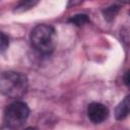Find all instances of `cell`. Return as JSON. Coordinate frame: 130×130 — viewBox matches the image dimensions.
Listing matches in <instances>:
<instances>
[{"label": "cell", "mask_w": 130, "mask_h": 130, "mask_svg": "<svg viewBox=\"0 0 130 130\" xmlns=\"http://www.w3.org/2000/svg\"><path fill=\"white\" fill-rule=\"evenodd\" d=\"M68 21L74 25L80 26V25H83L84 23H86L88 21V17L86 14H76V15L70 17L68 19Z\"/></svg>", "instance_id": "obj_6"}, {"label": "cell", "mask_w": 130, "mask_h": 130, "mask_svg": "<svg viewBox=\"0 0 130 130\" xmlns=\"http://www.w3.org/2000/svg\"><path fill=\"white\" fill-rule=\"evenodd\" d=\"M29 109L22 102H15L9 105L4 112V125L10 130L19 129L26 121Z\"/></svg>", "instance_id": "obj_3"}, {"label": "cell", "mask_w": 130, "mask_h": 130, "mask_svg": "<svg viewBox=\"0 0 130 130\" xmlns=\"http://www.w3.org/2000/svg\"><path fill=\"white\" fill-rule=\"evenodd\" d=\"M30 42L37 52L43 55H49L54 51L57 44L56 30L48 24H39L31 30Z\"/></svg>", "instance_id": "obj_2"}, {"label": "cell", "mask_w": 130, "mask_h": 130, "mask_svg": "<svg viewBox=\"0 0 130 130\" xmlns=\"http://www.w3.org/2000/svg\"><path fill=\"white\" fill-rule=\"evenodd\" d=\"M128 75H129V72L127 71L126 74H125V83H126V85H129V78H128Z\"/></svg>", "instance_id": "obj_10"}, {"label": "cell", "mask_w": 130, "mask_h": 130, "mask_svg": "<svg viewBox=\"0 0 130 130\" xmlns=\"http://www.w3.org/2000/svg\"><path fill=\"white\" fill-rule=\"evenodd\" d=\"M24 130H36V128H32V127H29V128H26Z\"/></svg>", "instance_id": "obj_11"}, {"label": "cell", "mask_w": 130, "mask_h": 130, "mask_svg": "<svg viewBox=\"0 0 130 130\" xmlns=\"http://www.w3.org/2000/svg\"><path fill=\"white\" fill-rule=\"evenodd\" d=\"M38 2L37 1H22L15 7V12H22L28 10L29 8L34 7Z\"/></svg>", "instance_id": "obj_7"}, {"label": "cell", "mask_w": 130, "mask_h": 130, "mask_svg": "<svg viewBox=\"0 0 130 130\" xmlns=\"http://www.w3.org/2000/svg\"><path fill=\"white\" fill-rule=\"evenodd\" d=\"M119 10V7L118 6H111L109 8H107L106 10H104V14H105V18H107L108 20H111L115 17V15L117 14Z\"/></svg>", "instance_id": "obj_8"}, {"label": "cell", "mask_w": 130, "mask_h": 130, "mask_svg": "<svg viewBox=\"0 0 130 130\" xmlns=\"http://www.w3.org/2000/svg\"><path fill=\"white\" fill-rule=\"evenodd\" d=\"M129 113V96L127 95L116 108L115 116L117 120H123L128 116Z\"/></svg>", "instance_id": "obj_5"}, {"label": "cell", "mask_w": 130, "mask_h": 130, "mask_svg": "<svg viewBox=\"0 0 130 130\" xmlns=\"http://www.w3.org/2000/svg\"><path fill=\"white\" fill-rule=\"evenodd\" d=\"M8 38L2 31H0V53L6 50V48L8 47Z\"/></svg>", "instance_id": "obj_9"}, {"label": "cell", "mask_w": 130, "mask_h": 130, "mask_svg": "<svg viewBox=\"0 0 130 130\" xmlns=\"http://www.w3.org/2000/svg\"><path fill=\"white\" fill-rule=\"evenodd\" d=\"M87 116L92 123L99 124L109 117V109L101 103H91L87 108Z\"/></svg>", "instance_id": "obj_4"}, {"label": "cell", "mask_w": 130, "mask_h": 130, "mask_svg": "<svg viewBox=\"0 0 130 130\" xmlns=\"http://www.w3.org/2000/svg\"><path fill=\"white\" fill-rule=\"evenodd\" d=\"M27 87V78L20 72L7 71L0 76V91L7 98L19 99L26 93Z\"/></svg>", "instance_id": "obj_1"}]
</instances>
